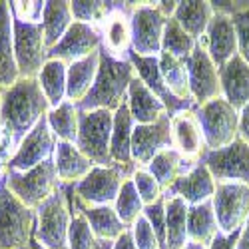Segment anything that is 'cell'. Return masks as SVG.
<instances>
[{
	"mask_svg": "<svg viewBox=\"0 0 249 249\" xmlns=\"http://www.w3.org/2000/svg\"><path fill=\"white\" fill-rule=\"evenodd\" d=\"M136 78V70L130 60H116L100 50V68L92 90L78 104L80 112L108 110L116 112L128 100L130 82Z\"/></svg>",
	"mask_w": 249,
	"mask_h": 249,
	"instance_id": "1",
	"label": "cell"
},
{
	"mask_svg": "<svg viewBox=\"0 0 249 249\" xmlns=\"http://www.w3.org/2000/svg\"><path fill=\"white\" fill-rule=\"evenodd\" d=\"M36 212L26 207L0 179V249H26L32 243Z\"/></svg>",
	"mask_w": 249,
	"mask_h": 249,
	"instance_id": "2",
	"label": "cell"
},
{
	"mask_svg": "<svg viewBox=\"0 0 249 249\" xmlns=\"http://www.w3.org/2000/svg\"><path fill=\"white\" fill-rule=\"evenodd\" d=\"M72 223V207L66 185L60 183L56 194L36 210L34 239L44 249H68V230Z\"/></svg>",
	"mask_w": 249,
	"mask_h": 249,
	"instance_id": "3",
	"label": "cell"
},
{
	"mask_svg": "<svg viewBox=\"0 0 249 249\" xmlns=\"http://www.w3.org/2000/svg\"><path fill=\"white\" fill-rule=\"evenodd\" d=\"M112 126L114 114L108 110L80 112L76 146L94 165H100V168H112L114 165L110 156Z\"/></svg>",
	"mask_w": 249,
	"mask_h": 249,
	"instance_id": "4",
	"label": "cell"
},
{
	"mask_svg": "<svg viewBox=\"0 0 249 249\" xmlns=\"http://www.w3.org/2000/svg\"><path fill=\"white\" fill-rule=\"evenodd\" d=\"M4 183L20 201L34 212L42 203H46L60 188L54 160L40 163L28 172H6Z\"/></svg>",
	"mask_w": 249,
	"mask_h": 249,
	"instance_id": "5",
	"label": "cell"
},
{
	"mask_svg": "<svg viewBox=\"0 0 249 249\" xmlns=\"http://www.w3.org/2000/svg\"><path fill=\"white\" fill-rule=\"evenodd\" d=\"M130 12L132 24V52L138 56H160L163 30L168 24L156 2H124Z\"/></svg>",
	"mask_w": 249,
	"mask_h": 249,
	"instance_id": "6",
	"label": "cell"
},
{
	"mask_svg": "<svg viewBox=\"0 0 249 249\" xmlns=\"http://www.w3.org/2000/svg\"><path fill=\"white\" fill-rule=\"evenodd\" d=\"M201 124V132L207 150H221L239 138V110H235L225 98L196 108Z\"/></svg>",
	"mask_w": 249,
	"mask_h": 249,
	"instance_id": "7",
	"label": "cell"
},
{
	"mask_svg": "<svg viewBox=\"0 0 249 249\" xmlns=\"http://www.w3.org/2000/svg\"><path fill=\"white\" fill-rule=\"evenodd\" d=\"M212 205L217 217L219 231L223 235L241 231L249 219V185L217 183Z\"/></svg>",
	"mask_w": 249,
	"mask_h": 249,
	"instance_id": "8",
	"label": "cell"
},
{
	"mask_svg": "<svg viewBox=\"0 0 249 249\" xmlns=\"http://www.w3.org/2000/svg\"><path fill=\"white\" fill-rule=\"evenodd\" d=\"M130 176L124 172L118 165L112 168H96L76 185H70L72 194L76 196V199L86 205V207H94V205H114L122 183L126 181Z\"/></svg>",
	"mask_w": 249,
	"mask_h": 249,
	"instance_id": "9",
	"label": "cell"
},
{
	"mask_svg": "<svg viewBox=\"0 0 249 249\" xmlns=\"http://www.w3.org/2000/svg\"><path fill=\"white\" fill-rule=\"evenodd\" d=\"M201 161L213 176L215 183H245L249 185V146L235 140L221 150H205Z\"/></svg>",
	"mask_w": 249,
	"mask_h": 249,
	"instance_id": "10",
	"label": "cell"
},
{
	"mask_svg": "<svg viewBox=\"0 0 249 249\" xmlns=\"http://www.w3.org/2000/svg\"><path fill=\"white\" fill-rule=\"evenodd\" d=\"M14 54L20 78H36L48 60L42 24H24L14 20Z\"/></svg>",
	"mask_w": 249,
	"mask_h": 249,
	"instance_id": "11",
	"label": "cell"
},
{
	"mask_svg": "<svg viewBox=\"0 0 249 249\" xmlns=\"http://www.w3.org/2000/svg\"><path fill=\"white\" fill-rule=\"evenodd\" d=\"M56 146H58V140L48 126V120L42 118L36 124V128L18 146L16 154L10 158L6 165V172H28L36 168V165L52 160Z\"/></svg>",
	"mask_w": 249,
	"mask_h": 249,
	"instance_id": "12",
	"label": "cell"
},
{
	"mask_svg": "<svg viewBox=\"0 0 249 249\" xmlns=\"http://www.w3.org/2000/svg\"><path fill=\"white\" fill-rule=\"evenodd\" d=\"M174 134L172 120L163 116L154 124H136L132 134V160L136 168H148V163L163 150H172Z\"/></svg>",
	"mask_w": 249,
	"mask_h": 249,
	"instance_id": "13",
	"label": "cell"
},
{
	"mask_svg": "<svg viewBox=\"0 0 249 249\" xmlns=\"http://www.w3.org/2000/svg\"><path fill=\"white\" fill-rule=\"evenodd\" d=\"M190 76V94L196 102V106L221 98V84H219V68L213 64V60L207 54L205 46L197 40V48L194 54L185 60Z\"/></svg>",
	"mask_w": 249,
	"mask_h": 249,
	"instance_id": "14",
	"label": "cell"
},
{
	"mask_svg": "<svg viewBox=\"0 0 249 249\" xmlns=\"http://www.w3.org/2000/svg\"><path fill=\"white\" fill-rule=\"evenodd\" d=\"M199 42L205 46L207 54H210V58L213 60V64L217 68L225 66L233 56L239 54L237 30L233 24V18L223 12H213L207 32Z\"/></svg>",
	"mask_w": 249,
	"mask_h": 249,
	"instance_id": "15",
	"label": "cell"
},
{
	"mask_svg": "<svg viewBox=\"0 0 249 249\" xmlns=\"http://www.w3.org/2000/svg\"><path fill=\"white\" fill-rule=\"evenodd\" d=\"M102 48V36L100 30L90 26V24H82L74 22L70 30L64 34V38L60 42L48 50V58L64 62L66 66L74 64V62L86 58Z\"/></svg>",
	"mask_w": 249,
	"mask_h": 249,
	"instance_id": "16",
	"label": "cell"
},
{
	"mask_svg": "<svg viewBox=\"0 0 249 249\" xmlns=\"http://www.w3.org/2000/svg\"><path fill=\"white\" fill-rule=\"evenodd\" d=\"M102 36V50L116 60H128L132 52V24L130 12L124 2H118L116 10L104 20L100 26Z\"/></svg>",
	"mask_w": 249,
	"mask_h": 249,
	"instance_id": "17",
	"label": "cell"
},
{
	"mask_svg": "<svg viewBox=\"0 0 249 249\" xmlns=\"http://www.w3.org/2000/svg\"><path fill=\"white\" fill-rule=\"evenodd\" d=\"M172 120V134H174V146L181 154V158L190 161H201L205 154V140L201 132V124L196 110H183L178 112Z\"/></svg>",
	"mask_w": 249,
	"mask_h": 249,
	"instance_id": "18",
	"label": "cell"
},
{
	"mask_svg": "<svg viewBox=\"0 0 249 249\" xmlns=\"http://www.w3.org/2000/svg\"><path fill=\"white\" fill-rule=\"evenodd\" d=\"M215 185L217 183L210 174V170L205 168V163L197 161L188 174L179 176L178 181L165 194L181 197L188 205H197V203L212 201L215 194Z\"/></svg>",
	"mask_w": 249,
	"mask_h": 249,
	"instance_id": "19",
	"label": "cell"
},
{
	"mask_svg": "<svg viewBox=\"0 0 249 249\" xmlns=\"http://www.w3.org/2000/svg\"><path fill=\"white\" fill-rule=\"evenodd\" d=\"M136 122L130 114L128 104L114 112V126H112V142H110V156L114 165L122 168L130 178L136 172V163L132 160V134Z\"/></svg>",
	"mask_w": 249,
	"mask_h": 249,
	"instance_id": "20",
	"label": "cell"
},
{
	"mask_svg": "<svg viewBox=\"0 0 249 249\" xmlns=\"http://www.w3.org/2000/svg\"><path fill=\"white\" fill-rule=\"evenodd\" d=\"M20 78L14 54V16L10 2L0 0V90H8Z\"/></svg>",
	"mask_w": 249,
	"mask_h": 249,
	"instance_id": "21",
	"label": "cell"
},
{
	"mask_svg": "<svg viewBox=\"0 0 249 249\" xmlns=\"http://www.w3.org/2000/svg\"><path fill=\"white\" fill-rule=\"evenodd\" d=\"M219 84L221 98H225L235 110L249 104V64L239 54L219 68Z\"/></svg>",
	"mask_w": 249,
	"mask_h": 249,
	"instance_id": "22",
	"label": "cell"
},
{
	"mask_svg": "<svg viewBox=\"0 0 249 249\" xmlns=\"http://www.w3.org/2000/svg\"><path fill=\"white\" fill-rule=\"evenodd\" d=\"M52 160H54L58 181L62 185H76L96 168V165L78 150L76 143H68V142H58Z\"/></svg>",
	"mask_w": 249,
	"mask_h": 249,
	"instance_id": "23",
	"label": "cell"
},
{
	"mask_svg": "<svg viewBox=\"0 0 249 249\" xmlns=\"http://www.w3.org/2000/svg\"><path fill=\"white\" fill-rule=\"evenodd\" d=\"M126 104H128L130 114L136 124H154L160 118L168 116V110H165L163 102L143 84L138 76L130 82Z\"/></svg>",
	"mask_w": 249,
	"mask_h": 249,
	"instance_id": "24",
	"label": "cell"
},
{
	"mask_svg": "<svg viewBox=\"0 0 249 249\" xmlns=\"http://www.w3.org/2000/svg\"><path fill=\"white\" fill-rule=\"evenodd\" d=\"M100 50L68 66V74H66V98L70 102H74L76 106L88 96V92L92 90L94 82H96L98 68H100Z\"/></svg>",
	"mask_w": 249,
	"mask_h": 249,
	"instance_id": "25",
	"label": "cell"
},
{
	"mask_svg": "<svg viewBox=\"0 0 249 249\" xmlns=\"http://www.w3.org/2000/svg\"><path fill=\"white\" fill-rule=\"evenodd\" d=\"M68 192L72 194V188L68 185ZM72 197L76 199V196L72 194ZM76 203L80 205V210L84 212L90 227H92V233L96 235L98 241H106V243H114L124 231L128 230L126 225L122 223V219L118 217L114 205H94V207H86L82 205L78 199Z\"/></svg>",
	"mask_w": 249,
	"mask_h": 249,
	"instance_id": "26",
	"label": "cell"
},
{
	"mask_svg": "<svg viewBox=\"0 0 249 249\" xmlns=\"http://www.w3.org/2000/svg\"><path fill=\"white\" fill-rule=\"evenodd\" d=\"M165 201V245L163 249H183L188 245V210L190 205L178 196L163 194Z\"/></svg>",
	"mask_w": 249,
	"mask_h": 249,
	"instance_id": "27",
	"label": "cell"
},
{
	"mask_svg": "<svg viewBox=\"0 0 249 249\" xmlns=\"http://www.w3.org/2000/svg\"><path fill=\"white\" fill-rule=\"evenodd\" d=\"M213 18V6L207 0H179L174 20L192 38L201 40Z\"/></svg>",
	"mask_w": 249,
	"mask_h": 249,
	"instance_id": "28",
	"label": "cell"
},
{
	"mask_svg": "<svg viewBox=\"0 0 249 249\" xmlns=\"http://www.w3.org/2000/svg\"><path fill=\"white\" fill-rule=\"evenodd\" d=\"M219 225L212 201L190 205L188 210V241L210 247L212 241L219 235Z\"/></svg>",
	"mask_w": 249,
	"mask_h": 249,
	"instance_id": "29",
	"label": "cell"
},
{
	"mask_svg": "<svg viewBox=\"0 0 249 249\" xmlns=\"http://www.w3.org/2000/svg\"><path fill=\"white\" fill-rule=\"evenodd\" d=\"M196 163H197V161H190V160L181 158V154H179L176 148H172V150L160 152V154L148 163L146 170L160 181V185L163 188V194H165V192H168L172 185L178 181V178L183 176V174H188Z\"/></svg>",
	"mask_w": 249,
	"mask_h": 249,
	"instance_id": "30",
	"label": "cell"
},
{
	"mask_svg": "<svg viewBox=\"0 0 249 249\" xmlns=\"http://www.w3.org/2000/svg\"><path fill=\"white\" fill-rule=\"evenodd\" d=\"M74 24V16L68 0H48L42 14V32L46 48L52 50Z\"/></svg>",
	"mask_w": 249,
	"mask_h": 249,
	"instance_id": "31",
	"label": "cell"
},
{
	"mask_svg": "<svg viewBox=\"0 0 249 249\" xmlns=\"http://www.w3.org/2000/svg\"><path fill=\"white\" fill-rule=\"evenodd\" d=\"M66 74H68V66L60 60H52L48 58L46 64L42 66L38 78V84L42 88L48 104H50V110L58 108L62 102H66Z\"/></svg>",
	"mask_w": 249,
	"mask_h": 249,
	"instance_id": "32",
	"label": "cell"
},
{
	"mask_svg": "<svg viewBox=\"0 0 249 249\" xmlns=\"http://www.w3.org/2000/svg\"><path fill=\"white\" fill-rule=\"evenodd\" d=\"M160 72L163 78L165 88L170 90V94L178 100H194L190 94V76H188V64L185 60L174 58L170 54L161 52L160 54Z\"/></svg>",
	"mask_w": 249,
	"mask_h": 249,
	"instance_id": "33",
	"label": "cell"
},
{
	"mask_svg": "<svg viewBox=\"0 0 249 249\" xmlns=\"http://www.w3.org/2000/svg\"><path fill=\"white\" fill-rule=\"evenodd\" d=\"M46 120H48V126L54 132L58 142L76 143L78 126H80V110L74 102H70V100L62 102L58 108H52L46 114Z\"/></svg>",
	"mask_w": 249,
	"mask_h": 249,
	"instance_id": "34",
	"label": "cell"
},
{
	"mask_svg": "<svg viewBox=\"0 0 249 249\" xmlns=\"http://www.w3.org/2000/svg\"><path fill=\"white\" fill-rule=\"evenodd\" d=\"M66 192H68V185H66ZM68 197H70V207H72V223L68 230V249H98L100 241L92 233V227L84 212L80 210V205L76 203L70 192H68Z\"/></svg>",
	"mask_w": 249,
	"mask_h": 249,
	"instance_id": "35",
	"label": "cell"
},
{
	"mask_svg": "<svg viewBox=\"0 0 249 249\" xmlns=\"http://www.w3.org/2000/svg\"><path fill=\"white\" fill-rule=\"evenodd\" d=\"M196 48H197V40L192 38L174 18H170L168 24H165V30H163L161 52L170 54L174 58H179V60H188Z\"/></svg>",
	"mask_w": 249,
	"mask_h": 249,
	"instance_id": "36",
	"label": "cell"
},
{
	"mask_svg": "<svg viewBox=\"0 0 249 249\" xmlns=\"http://www.w3.org/2000/svg\"><path fill=\"white\" fill-rule=\"evenodd\" d=\"M143 207L146 205H143L142 197L138 196V190H136L132 178H128L126 181L122 183L120 194H118V197L114 201V210H116L118 217L130 230V227L143 215Z\"/></svg>",
	"mask_w": 249,
	"mask_h": 249,
	"instance_id": "37",
	"label": "cell"
},
{
	"mask_svg": "<svg viewBox=\"0 0 249 249\" xmlns=\"http://www.w3.org/2000/svg\"><path fill=\"white\" fill-rule=\"evenodd\" d=\"M116 6L118 2H104V0H72L70 2L74 22L90 24L98 30L104 24V20L116 10Z\"/></svg>",
	"mask_w": 249,
	"mask_h": 249,
	"instance_id": "38",
	"label": "cell"
},
{
	"mask_svg": "<svg viewBox=\"0 0 249 249\" xmlns=\"http://www.w3.org/2000/svg\"><path fill=\"white\" fill-rule=\"evenodd\" d=\"M132 181L136 185L138 196L142 197L143 205H152V203L163 199V188L146 168H136V172L132 174Z\"/></svg>",
	"mask_w": 249,
	"mask_h": 249,
	"instance_id": "39",
	"label": "cell"
},
{
	"mask_svg": "<svg viewBox=\"0 0 249 249\" xmlns=\"http://www.w3.org/2000/svg\"><path fill=\"white\" fill-rule=\"evenodd\" d=\"M231 18L237 30L239 56L249 64V2H237V10Z\"/></svg>",
	"mask_w": 249,
	"mask_h": 249,
	"instance_id": "40",
	"label": "cell"
},
{
	"mask_svg": "<svg viewBox=\"0 0 249 249\" xmlns=\"http://www.w3.org/2000/svg\"><path fill=\"white\" fill-rule=\"evenodd\" d=\"M44 6L46 2H40V0H14L10 2V10L14 20H20L24 24H42V14H44Z\"/></svg>",
	"mask_w": 249,
	"mask_h": 249,
	"instance_id": "41",
	"label": "cell"
},
{
	"mask_svg": "<svg viewBox=\"0 0 249 249\" xmlns=\"http://www.w3.org/2000/svg\"><path fill=\"white\" fill-rule=\"evenodd\" d=\"M130 231H132V237H134V243L138 249H161L154 227L143 215L130 227Z\"/></svg>",
	"mask_w": 249,
	"mask_h": 249,
	"instance_id": "42",
	"label": "cell"
},
{
	"mask_svg": "<svg viewBox=\"0 0 249 249\" xmlns=\"http://www.w3.org/2000/svg\"><path fill=\"white\" fill-rule=\"evenodd\" d=\"M143 217H146L150 221V225L154 227L158 241L163 249V245H165V201L160 199L152 205H146L143 207Z\"/></svg>",
	"mask_w": 249,
	"mask_h": 249,
	"instance_id": "43",
	"label": "cell"
},
{
	"mask_svg": "<svg viewBox=\"0 0 249 249\" xmlns=\"http://www.w3.org/2000/svg\"><path fill=\"white\" fill-rule=\"evenodd\" d=\"M239 233H241V231H235V233H230V235L219 233V235L212 241V245L207 247V249H237Z\"/></svg>",
	"mask_w": 249,
	"mask_h": 249,
	"instance_id": "44",
	"label": "cell"
},
{
	"mask_svg": "<svg viewBox=\"0 0 249 249\" xmlns=\"http://www.w3.org/2000/svg\"><path fill=\"white\" fill-rule=\"evenodd\" d=\"M239 140L249 146V104L239 110Z\"/></svg>",
	"mask_w": 249,
	"mask_h": 249,
	"instance_id": "45",
	"label": "cell"
},
{
	"mask_svg": "<svg viewBox=\"0 0 249 249\" xmlns=\"http://www.w3.org/2000/svg\"><path fill=\"white\" fill-rule=\"evenodd\" d=\"M112 249H138L136 243H134V237H132V231L126 230L114 243H112Z\"/></svg>",
	"mask_w": 249,
	"mask_h": 249,
	"instance_id": "46",
	"label": "cell"
},
{
	"mask_svg": "<svg viewBox=\"0 0 249 249\" xmlns=\"http://www.w3.org/2000/svg\"><path fill=\"white\" fill-rule=\"evenodd\" d=\"M158 4V10L165 16V18H174L176 14V8H178V0H161V2H156Z\"/></svg>",
	"mask_w": 249,
	"mask_h": 249,
	"instance_id": "47",
	"label": "cell"
},
{
	"mask_svg": "<svg viewBox=\"0 0 249 249\" xmlns=\"http://www.w3.org/2000/svg\"><path fill=\"white\" fill-rule=\"evenodd\" d=\"M237 249H249V219L243 225V230L239 233V241H237Z\"/></svg>",
	"mask_w": 249,
	"mask_h": 249,
	"instance_id": "48",
	"label": "cell"
},
{
	"mask_svg": "<svg viewBox=\"0 0 249 249\" xmlns=\"http://www.w3.org/2000/svg\"><path fill=\"white\" fill-rule=\"evenodd\" d=\"M183 249H207V247H203V245H197V243H188Z\"/></svg>",
	"mask_w": 249,
	"mask_h": 249,
	"instance_id": "49",
	"label": "cell"
},
{
	"mask_svg": "<svg viewBox=\"0 0 249 249\" xmlns=\"http://www.w3.org/2000/svg\"><path fill=\"white\" fill-rule=\"evenodd\" d=\"M30 249H44V247H42V245H40V243H38V241H36V239L32 237V243H30Z\"/></svg>",
	"mask_w": 249,
	"mask_h": 249,
	"instance_id": "50",
	"label": "cell"
},
{
	"mask_svg": "<svg viewBox=\"0 0 249 249\" xmlns=\"http://www.w3.org/2000/svg\"><path fill=\"white\" fill-rule=\"evenodd\" d=\"M98 249H112V243H106V241H100V247Z\"/></svg>",
	"mask_w": 249,
	"mask_h": 249,
	"instance_id": "51",
	"label": "cell"
},
{
	"mask_svg": "<svg viewBox=\"0 0 249 249\" xmlns=\"http://www.w3.org/2000/svg\"><path fill=\"white\" fill-rule=\"evenodd\" d=\"M0 106H2V90H0Z\"/></svg>",
	"mask_w": 249,
	"mask_h": 249,
	"instance_id": "52",
	"label": "cell"
},
{
	"mask_svg": "<svg viewBox=\"0 0 249 249\" xmlns=\"http://www.w3.org/2000/svg\"><path fill=\"white\" fill-rule=\"evenodd\" d=\"M26 249H30V247H26Z\"/></svg>",
	"mask_w": 249,
	"mask_h": 249,
	"instance_id": "53",
	"label": "cell"
}]
</instances>
